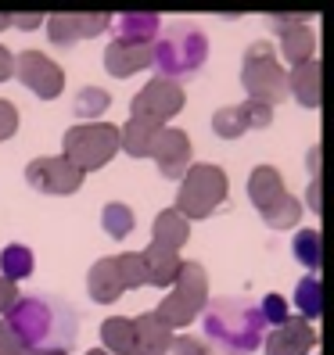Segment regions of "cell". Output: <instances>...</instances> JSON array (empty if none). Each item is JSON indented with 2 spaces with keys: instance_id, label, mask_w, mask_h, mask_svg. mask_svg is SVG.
Masks as SVG:
<instances>
[{
  "instance_id": "1",
  "label": "cell",
  "mask_w": 334,
  "mask_h": 355,
  "mask_svg": "<svg viewBox=\"0 0 334 355\" xmlns=\"http://www.w3.org/2000/svg\"><path fill=\"white\" fill-rule=\"evenodd\" d=\"M4 323L26 352H65L79 338V316L65 302L44 295L18 298Z\"/></svg>"
},
{
  "instance_id": "2",
  "label": "cell",
  "mask_w": 334,
  "mask_h": 355,
  "mask_svg": "<svg viewBox=\"0 0 334 355\" xmlns=\"http://www.w3.org/2000/svg\"><path fill=\"white\" fill-rule=\"evenodd\" d=\"M205 338L212 341L223 355H252L262 345L266 323L259 316V305L248 298H216L205 309Z\"/></svg>"
},
{
  "instance_id": "3",
  "label": "cell",
  "mask_w": 334,
  "mask_h": 355,
  "mask_svg": "<svg viewBox=\"0 0 334 355\" xmlns=\"http://www.w3.org/2000/svg\"><path fill=\"white\" fill-rule=\"evenodd\" d=\"M205 58H208V36L194 22H173L151 44V65L169 83L194 76L205 65Z\"/></svg>"
},
{
  "instance_id": "4",
  "label": "cell",
  "mask_w": 334,
  "mask_h": 355,
  "mask_svg": "<svg viewBox=\"0 0 334 355\" xmlns=\"http://www.w3.org/2000/svg\"><path fill=\"white\" fill-rule=\"evenodd\" d=\"M205 305H208V273H205V266L201 262H183L173 287H169V295L158 302L155 316L169 330H180L191 320H198Z\"/></svg>"
},
{
  "instance_id": "5",
  "label": "cell",
  "mask_w": 334,
  "mask_h": 355,
  "mask_svg": "<svg viewBox=\"0 0 334 355\" xmlns=\"http://www.w3.org/2000/svg\"><path fill=\"white\" fill-rule=\"evenodd\" d=\"M115 155H119V126H112V122H79L61 137V158H69L83 176L104 169Z\"/></svg>"
},
{
  "instance_id": "6",
  "label": "cell",
  "mask_w": 334,
  "mask_h": 355,
  "mask_svg": "<svg viewBox=\"0 0 334 355\" xmlns=\"http://www.w3.org/2000/svg\"><path fill=\"white\" fill-rule=\"evenodd\" d=\"M226 191H231V180L219 165H191L180 180L176 191V212L191 223V219H208L216 208L226 201Z\"/></svg>"
},
{
  "instance_id": "7",
  "label": "cell",
  "mask_w": 334,
  "mask_h": 355,
  "mask_svg": "<svg viewBox=\"0 0 334 355\" xmlns=\"http://www.w3.org/2000/svg\"><path fill=\"white\" fill-rule=\"evenodd\" d=\"M241 87L248 90V101H262V104H281L287 97V72L277 61V51L256 40L241 58Z\"/></svg>"
},
{
  "instance_id": "8",
  "label": "cell",
  "mask_w": 334,
  "mask_h": 355,
  "mask_svg": "<svg viewBox=\"0 0 334 355\" xmlns=\"http://www.w3.org/2000/svg\"><path fill=\"white\" fill-rule=\"evenodd\" d=\"M183 101H187V94H183L180 83L155 76L151 83H144V90L130 101V119H140V122H148V126L162 130L165 122L183 112Z\"/></svg>"
},
{
  "instance_id": "9",
  "label": "cell",
  "mask_w": 334,
  "mask_h": 355,
  "mask_svg": "<svg viewBox=\"0 0 334 355\" xmlns=\"http://www.w3.org/2000/svg\"><path fill=\"white\" fill-rule=\"evenodd\" d=\"M15 76L22 87H29L36 97L54 101L65 90V72H61L58 61H51L44 51H22L15 58Z\"/></svg>"
},
{
  "instance_id": "10",
  "label": "cell",
  "mask_w": 334,
  "mask_h": 355,
  "mask_svg": "<svg viewBox=\"0 0 334 355\" xmlns=\"http://www.w3.org/2000/svg\"><path fill=\"white\" fill-rule=\"evenodd\" d=\"M26 180L29 187H36L40 194H54V198H65V194H76L83 187V173L76 169V165L69 158H36L26 165Z\"/></svg>"
},
{
  "instance_id": "11",
  "label": "cell",
  "mask_w": 334,
  "mask_h": 355,
  "mask_svg": "<svg viewBox=\"0 0 334 355\" xmlns=\"http://www.w3.org/2000/svg\"><path fill=\"white\" fill-rule=\"evenodd\" d=\"M148 158H155L158 173L165 180H183V173L191 169V158H194V148H191V137L183 130H173V126H162L151 140V151Z\"/></svg>"
},
{
  "instance_id": "12",
  "label": "cell",
  "mask_w": 334,
  "mask_h": 355,
  "mask_svg": "<svg viewBox=\"0 0 334 355\" xmlns=\"http://www.w3.org/2000/svg\"><path fill=\"white\" fill-rule=\"evenodd\" d=\"M317 341H320V334L302 316H291L281 327H269V334H262L266 355H309L317 348Z\"/></svg>"
},
{
  "instance_id": "13",
  "label": "cell",
  "mask_w": 334,
  "mask_h": 355,
  "mask_svg": "<svg viewBox=\"0 0 334 355\" xmlns=\"http://www.w3.org/2000/svg\"><path fill=\"white\" fill-rule=\"evenodd\" d=\"M144 69H151V47L130 44V40H119V36L104 47V72L108 76L126 79V76L144 72Z\"/></svg>"
},
{
  "instance_id": "14",
  "label": "cell",
  "mask_w": 334,
  "mask_h": 355,
  "mask_svg": "<svg viewBox=\"0 0 334 355\" xmlns=\"http://www.w3.org/2000/svg\"><path fill=\"white\" fill-rule=\"evenodd\" d=\"M112 22L119 29V40L151 47L158 40V29H162V15H155V11H122V15L112 18Z\"/></svg>"
},
{
  "instance_id": "15",
  "label": "cell",
  "mask_w": 334,
  "mask_h": 355,
  "mask_svg": "<svg viewBox=\"0 0 334 355\" xmlns=\"http://www.w3.org/2000/svg\"><path fill=\"white\" fill-rule=\"evenodd\" d=\"M140 262H144V277H148L151 287H173V280H176V273H180V266H183L180 252H169V248H158V244L144 248V252H140Z\"/></svg>"
},
{
  "instance_id": "16",
  "label": "cell",
  "mask_w": 334,
  "mask_h": 355,
  "mask_svg": "<svg viewBox=\"0 0 334 355\" xmlns=\"http://www.w3.org/2000/svg\"><path fill=\"white\" fill-rule=\"evenodd\" d=\"M320 87H324V69L320 61H306L287 72V94H295L302 108H320Z\"/></svg>"
},
{
  "instance_id": "17",
  "label": "cell",
  "mask_w": 334,
  "mask_h": 355,
  "mask_svg": "<svg viewBox=\"0 0 334 355\" xmlns=\"http://www.w3.org/2000/svg\"><path fill=\"white\" fill-rule=\"evenodd\" d=\"M87 291H90V298L97 305H112L122 291V280H119V266H115V255L112 259H97L90 266V273H87Z\"/></svg>"
},
{
  "instance_id": "18",
  "label": "cell",
  "mask_w": 334,
  "mask_h": 355,
  "mask_svg": "<svg viewBox=\"0 0 334 355\" xmlns=\"http://www.w3.org/2000/svg\"><path fill=\"white\" fill-rule=\"evenodd\" d=\"M191 237V223H187L176 208H162L151 223V244L158 248H169V252H180Z\"/></svg>"
},
{
  "instance_id": "19",
  "label": "cell",
  "mask_w": 334,
  "mask_h": 355,
  "mask_svg": "<svg viewBox=\"0 0 334 355\" xmlns=\"http://www.w3.org/2000/svg\"><path fill=\"white\" fill-rule=\"evenodd\" d=\"M133 330H137V355H162L169 348V341L176 338L155 312H140L133 320Z\"/></svg>"
},
{
  "instance_id": "20",
  "label": "cell",
  "mask_w": 334,
  "mask_h": 355,
  "mask_svg": "<svg viewBox=\"0 0 334 355\" xmlns=\"http://www.w3.org/2000/svg\"><path fill=\"white\" fill-rule=\"evenodd\" d=\"M281 194H287V191H284V176L274 169V165H259V169H252V176H248V201H252L259 212H266Z\"/></svg>"
},
{
  "instance_id": "21",
  "label": "cell",
  "mask_w": 334,
  "mask_h": 355,
  "mask_svg": "<svg viewBox=\"0 0 334 355\" xmlns=\"http://www.w3.org/2000/svg\"><path fill=\"white\" fill-rule=\"evenodd\" d=\"M277 36H281V54L284 61H291V69L317 61V36H312L309 26H287V29H277Z\"/></svg>"
},
{
  "instance_id": "22",
  "label": "cell",
  "mask_w": 334,
  "mask_h": 355,
  "mask_svg": "<svg viewBox=\"0 0 334 355\" xmlns=\"http://www.w3.org/2000/svg\"><path fill=\"white\" fill-rule=\"evenodd\" d=\"M101 341L108 355H137V330L130 316H112L101 323Z\"/></svg>"
},
{
  "instance_id": "23",
  "label": "cell",
  "mask_w": 334,
  "mask_h": 355,
  "mask_svg": "<svg viewBox=\"0 0 334 355\" xmlns=\"http://www.w3.org/2000/svg\"><path fill=\"white\" fill-rule=\"evenodd\" d=\"M155 133H158V130H155V126H148V122L130 119L126 126H119V151H126L130 158H148Z\"/></svg>"
},
{
  "instance_id": "24",
  "label": "cell",
  "mask_w": 334,
  "mask_h": 355,
  "mask_svg": "<svg viewBox=\"0 0 334 355\" xmlns=\"http://www.w3.org/2000/svg\"><path fill=\"white\" fill-rule=\"evenodd\" d=\"M33 269H36V259H33V248L26 244H8L4 252H0V273H4V280L18 284V280H26L33 277Z\"/></svg>"
},
{
  "instance_id": "25",
  "label": "cell",
  "mask_w": 334,
  "mask_h": 355,
  "mask_svg": "<svg viewBox=\"0 0 334 355\" xmlns=\"http://www.w3.org/2000/svg\"><path fill=\"white\" fill-rule=\"evenodd\" d=\"M101 226H104V234H108V237L126 241L133 230H137V216H133V208H130V205L108 201V205L101 208Z\"/></svg>"
},
{
  "instance_id": "26",
  "label": "cell",
  "mask_w": 334,
  "mask_h": 355,
  "mask_svg": "<svg viewBox=\"0 0 334 355\" xmlns=\"http://www.w3.org/2000/svg\"><path fill=\"white\" fill-rule=\"evenodd\" d=\"M248 130V112H244V104H226V108H219L216 115H212V133L216 137H223V140H237V137H244Z\"/></svg>"
},
{
  "instance_id": "27",
  "label": "cell",
  "mask_w": 334,
  "mask_h": 355,
  "mask_svg": "<svg viewBox=\"0 0 334 355\" xmlns=\"http://www.w3.org/2000/svg\"><path fill=\"white\" fill-rule=\"evenodd\" d=\"M262 216V223L269 226V230H291L299 219H302V201L295 198V194H281L274 205L266 208V212H259Z\"/></svg>"
},
{
  "instance_id": "28",
  "label": "cell",
  "mask_w": 334,
  "mask_h": 355,
  "mask_svg": "<svg viewBox=\"0 0 334 355\" xmlns=\"http://www.w3.org/2000/svg\"><path fill=\"white\" fill-rule=\"evenodd\" d=\"M295 309L306 323H312L324 312V287H320V277H306L299 280L295 287Z\"/></svg>"
},
{
  "instance_id": "29",
  "label": "cell",
  "mask_w": 334,
  "mask_h": 355,
  "mask_svg": "<svg viewBox=\"0 0 334 355\" xmlns=\"http://www.w3.org/2000/svg\"><path fill=\"white\" fill-rule=\"evenodd\" d=\"M108 104H112V94L104 90V87H83L79 94H76V115H83L87 122H97V115H104L108 112Z\"/></svg>"
},
{
  "instance_id": "30",
  "label": "cell",
  "mask_w": 334,
  "mask_h": 355,
  "mask_svg": "<svg viewBox=\"0 0 334 355\" xmlns=\"http://www.w3.org/2000/svg\"><path fill=\"white\" fill-rule=\"evenodd\" d=\"M291 252H295V259L317 277V269H320V230H299L295 241H291Z\"/></svg>"
},
{
  "instance_id": "31",
  "label": "cell",
  "mask_w": 334,
  "mask_h": 355,
  "mask_svg": "<svg viewBox=\"0 0 334 355\" xmlns=\"http://www.w3.org/2000/svg\"><path fill=\"white\" fill-rule=\"evenodd\" d=\"M47 40L54 47H72L79 33H76V18L72 11H58V15H47Z\"/></svg>"
},
{
  "instance_id": "32",
  "label": "cell",
  "mask_w": 334,
  "mask_h": 355,
  "mask_svg": "<svg viewBox=\"0 0 334 355\" xmlns=\"http://www.w3.org/2000/svg\"><path fill=\"white\" fill-rule=\"evenodd\" d=\"M115 266H119V280L126 291H137L148 284L144 277V262H140V252H126V255H115Z\"/></svg>"
},
{
  "instance_id": "33",
  "label": "cell",
  "mask_w": 334,
  "mask_h": 355,
  "mask_svg": "<svg viewBox=\"0 0 334 355\" xmlns=\"http://www.w3.org/2000/svg\"><path fill=\"white\" fill-rule=\"evenodd\" d=\"M72 18H76V33L79 36H101L104 29L112 26L115 15H108V11H76Z\"/></svg>"
},
{
  "instance_id": "34",
  "label": "cell",
  "mask_w": 334,
  "mask_h": 355,
  "mask_svg": "<svg viewBox=\"0 0 334 355\" xmlns=\"http://www.w3.org/2000/svg\"><path fill=\"white\" fill-rule=\"evenodd\" d=\"M259 316H262L266 327H281L284 320H291V305H287L281 295H266V298L259 302Z\"/></svg>"
},
{
  "instance_id": "35",
  "label": "cell",
  "mask_w": 334,
  "mask_h": 355,
  "mask_svg": "<svg viewBox=\"0 0 334 355\" xmlns=\"http://www.w3.org/2000/svg\"><path fill=\"white\" fill-rule=\"evenodd\" d=\"M244 112H248V126L252 130H266L269 122H274V108L262 101H244Z\"/></svg>"
},
{
  "instance_id": "36",
  "label": "cell",
  "mask_w": 334,
  "mask_h": 355,
  "mask_svg": "<svg viewBox=\"0 0 334 355\" xmlns=\"http://www.w3.org/2000/svg\"><path fill=\"white\" fill-rule=\"evenodd\" d=\"M162 355H208V345L198 341V338H180V334H176Z\"/></svg>"
},
{
  "instance_id": "37",
  "label": "cell",
  "mask_w": 334,
  "mask_h": 355,
  "mask_svg": "<svg viewBox=\"0 0 334 355\" xmlns=\"http://www.w3.org/2000/svg\"><path fill=\"white\" fill-rule=\"evenodd\" d=\"M15 133H18V108H15L11 101L0 97V144L11 140Z\"/></svg>"
},
{
  "instance_id": "38",
  "label": "cell",
  "mask_w": 334,
  "mask_h": 355,
  "mask_svg": "<svg viewBox=\"0 0 334 355\" xmlns=\"http://www.w3.org/2000/svg\"><path fill=\"white\" fill-rule=\"evenodd\" d=\"M44 18H47V15H40V11H15V15H8V26L33 33V29H40V26H44Z\"/></svg>"
},
{
  "instance_id": "39",
  "label": "cell",
  "mask_w": 334,
  "mask_h": 355,
  "mask_svg": "<svg viewBox=\"0 0 334 355\" xmlns=\"http://www.w3.org/2000/svg\"><path fill=\"white\" fill-rule=\"evenodd\" d=\"M309 18L306 11H287V15H269V26L274 29H287V26H309Z\"/></svg>"
},
{
  "instance_id": "40",
  "label": "cell",
  "mask_w": 334,
  "mask_h": 355,
  "mask_svg": "<svg viewBox=\"0 0 334 355\" xmlns=\"http://www.w3.org/2000/svg\"><path fill=\"white\" fill-rule=\"evenodd\" d=\"M15 302H18V284L0 277V316H8V312L15 309Z\"/></svg>"
},
{
  "instance_id": "41",
  "label": "cell",
  "mask_w": 334,
  "mask_h": 355,
  "mask_svg": "<svg viewBox=\"0 0 334 355\" xmlns=\"http://www.w3.org/2000/svg\"><path fill=\"white\" fill-rule=\"evenodd\" d=\"M22 352V345H18V338L8 330V323L0 320V355H18Z\"/></svg>"
},
{
  "instance_id": "42",
  "label": "cell",
  "mask_w": 334,
  "mask_h": 355,
  "mask_svg": "<svg viewBox=\"0 0 334 355\" xmlns=\"http://www.w3.org/2000/svg\"><path fill=\"white\" fill-rule=\"evenodd\" d=\"M15 76V54L8 47H0V83H8Z\"/></svg>"
},
{
  "instance_id": "43",
  "label": "cell",
  "mask_w": 334,
  "mask_h": 355,
  "mask_svg": "<svg viewBox=\"0 0 334 355\" xmlns=\"http://www.w3.org/2000/svg\"><path fill=\"white\" fill-rule=\"evenodd\" d=\"M309 208H312V212H320V180L309 183Z\"/></svg>"
},
{
  "instance_id": "44",
  "label": "cell",
  "mask_w": 334,
  "mask_h": 355,
  "mask_svg": "<svg viewBox=\"0 0 334 355\" xmlns=\"http://www.w3.org/2000/svg\"><path fill=\"white\" fill-rule=\"evenodd\" d=\"M309 169H312V180H317V173H320V148L309 151Z\"/></svg>"
},
{
  "instance_id": "45",
  "label": "cell",
  "mask_w": 334,
  "mask_h": 355,
  "mask_svg": "<svg viewBox=\"0 0 334 355\" xmlns=\"http://www.w3.org/2000/svg\"><path fill=\"white\" fill-rule=\"evenodd\" d=\"M18 355H69V352H26V348H22Z\"/></svg>"
},
{
  "instance_id": "46",
  "label": "cell",
  "mask_w": 334,
  "mask_h": 355,
  "mask_svg": "<svg viewBox=\"0 0 334 355\" xmlns=\"http://www.w3.org/2000/svg\"><path fill=\"white\" fill-rule=\"evenodd\" d=\"M4 29H11V26H8V15H0V33H4Z\"/></svg>"
},
{
  "instance_id": "47",
  "label": "cell",
  "mask_w": 334,
  "mask_h": 355,
  "mask_svg": "<svg viewBox=\"0 0 334 355\" xmlns=\"http://www.w3.org/2000/svg\"><path fill=\"white\" fill-rule=\"evenodd\" d=\"M87 355H108V352H104V348H90Z\"/></svg>"
}]
</instances>
